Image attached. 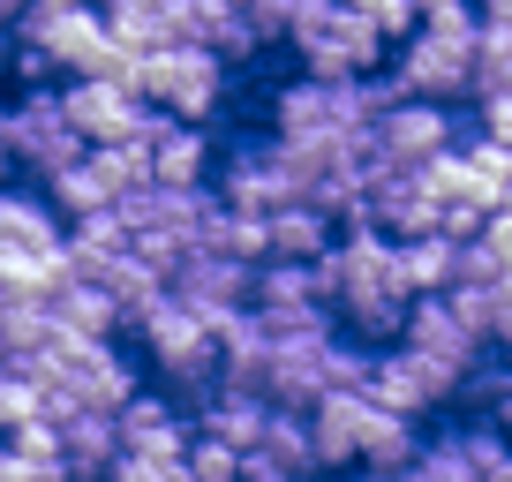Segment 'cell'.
Wrapping results in <instances>:
<instances>
[{
  "mask_svg": "<svg viewBox=\"0 0 512 482\" xmlns=\"http://www.w3.org/2000/svg\"><path fill=\"white\" fill-rule=\"evenodd\" d=\"M475 46H482V8H467V0H430V8H422V31L392 53L384 76L400 83V98L460 106V98H475Z\"/></svg>",
  "mask_w": 512,
  "mask_h": 482,
  "instance_id": "6da1fadb",
  "label": "cell"
},
{
  "mask_svg": "<svg viewBox=\"0 0 512 482\" xmlns=\"http://www.w3.org/2000/svg\"><path fill=\"white\" fill-rule=\"evenodd\" d=\"M287 53L309 83H369L377 68H392V46L369 31L362 0H294Z\"/></svg>",
  "mask_w": 512,
  "mask_h": 482,
  "instance_id": "7a4b0ae2",
  "label": "cell"
},
{
  "mask_svg": "<svg viewBox=\"0 0 512 482\" xmlns=\"http://www.w3.org/2000/svg\"><path fill=\"white\" fill-rule=\"evenodd\" d=\"M226 76H234V68H226L219 53H204V46H166V53H144V61L121 53L128 91L144 98V106L174 113V121H189V129H204L211 113L226 106Z\"/></svg>",
  "mask_w": 512,
  "mask_h": 482,
  "instance_id": "3957f363",
  "label": "cell"
},
{
  "mask_svg": "<svg viewBox=\"0 0 512 482\" xmlns=\"http://www.w3.org/2000/svg\"><path fill=\"white\" fill-rule=\"evenodd\" d=\"M16 38L38 46L61 83H91V76H121V46L106 31V8H76V0H38L16 16Z\"/></svg>",
  "mask_w": 512,
  "mask_h": 482,
  "instance_id": "277c9868",
  "label": "cell"
},
{
  "mask_svg": "<svg viewBox=\"0 0 512 482\" xmlns=\"http://www.w3.org/2000/svg\"><path fill=\"white\" fill-rule=\"evenodd\" d=\"M211 196H219L226 211H249V219H279V211L309 204V181H302V166L287 159L279 136H241V144L219 159Z\"/></svg>",
  "mask_w": 512,
  "mask_h": 482,
  "instance_id": "5b68a950",
  "label": "cell"
},
{
  "mask_svg": "<svg viewBox=\"0 0 512 482\" xmlns=\"http://www.w3.org/2000/svg\"><path fill=\"white\" fill-rule=\"evenodd\" d=\"M482 121L460 106H422V98H400V106L377 121V136H369V159L384 166V174H430L437 159H452V151L475 136Z\"/></svg>",
  "mask_w": 512,
  "mask_h": 482,
  "instance_id": "8992f818",
  "label": "cell"
},
{
  "mask_svg": "<svg viewBox=\"0 0 512 482\" xmlns=\"http://www.w3.org/2000/svg\"><path fill=\"white\" fill-rule=\"evenodd\" d=\"M8 151H16V174H31L38 189H46V181H61L68 166L91 159V144L76 136L61 91H23V98H8Z\"/></svg>",
  "mask_w": 512,
  "mask_h": 482,
  "instance_id": "52a82bcc",
  "label": "cell"
},
{
  "mask_svg": "<svg viewBox=\"0 0 512 482\" xmlns=\"http://www.w3.org/2000/svg\"><path fill=\"white\" fill-rule=\"evenodd\" d=\"M61 106H68V121H76V136H83L91 151H113V144H151V129H159V106H144V98L128 91L121 76L61 83Z\"/></svg>",
  "mask_w": 512,
  "mask_h": 482,
  "instance_id": "ba28073f",
  "label": "cell"
},
{
  "mask_svg": "<svg viewBox=\"0 0 512 482\" xmlns=\"http://www.w3.org/2000/svg\"><path fill=\"white\" fill-rule=\"evenodd\" d=\"M400 347L415 354V362L437 377V385H445V400L467 385V370H475L482 354H490L475 332H467V317L445 302V294H437V302H415V309H407V339H400Z\"/></svg>",
  "mask_w": 512,
  "mask_h": 482,
  "instance_id": "9c48e42d",
  "label": "cell"
},
{
  "mask_svg": "<svg viewBox=\"0 0 512 482\" xmlns=\"http://www.w3.org/2000/svg\"><path fill=\"white\" fill-rule=\"evenodd\" d=\"M249 309L264 317L272 339H302V332H339V317L317 294V264H264L249 287Z\"/></svg>",
  "mask_w": 512,
  "mask_h": 482,
  "instance_id": "30bf717a",
  "label": "cell"
},
{
  "mask_svg": "<svg viewBox=\"0 0 512 482\" xmlns=\"http://www.w3.org/2000/svg\"><path fill=\"white\" fill-rule=\"evenodd\" d=\"M113 430H121L128 460H166V467H181V460H189V445H196V415L174 400V392H159V385L136 392V400L113 415Z\"/></svg>",
  "mask_w": 512,
  "mask_h": 482,
  "instance_id": "8fae6325",
  "label": "cell"
},
{
  "mask_svg": "<svg viewBox=\"0 0 512 482\" xmlns=\"http://www.w3.org/2000/svg\"><path fill=\"white\" fill-rule=\"evenodd\" d=\"M362 226H377L384 241H430V234H445V204L430 196V181L422 174H377L369 181V196H362Z\"/></svg>",
  "mask_w": 512,
  "mask_h": 482,
  "instance_id": "7c38bea8",
  "label": "cell"
},
{
  "mask_svg": "<svg viewBox=\"0 0 512 482\" xmlns=\"http://www.w3.org/2000/svg\"><path fill=\"white\" fill-rule=\"evenodd\" d=\"M369 430H377V407H369L362 392H332V400H317V407H309V445H317V475H324V482L354 475V467H362Z\"/></svg>",
  "mask_w": 512,
  "mask_h": 482,
  "instance_id": "4fadbf2b",
  "label": "cell"
},
{
  "mask_svg": "<svg viewBox=\"0 0 512 482\" xmlns=\"http://www.w3.org/2000/svg\"><path fill=\"white\" fill-rule=\"evenodd\" d=\"M249 287H256L249 264L204 257V249H189V257H181V272H174V302H189L196 317L211 324V332H219L226 317H241V309H249Z\"/></svg>",
  "mask_w": 512,
  "mask_h": 482,
  "instance_id": "5bb4252c",
  "label": "cell"
},
{
  "mask_svg": "<svg viewBox=\"0 0 512 482\" xmlns=\"http://www.w3.org/2000/svg\"><path fill=\"white\" fill-rule=\"evenodd\" d=\"M362 400L384 407V415H400V422H422V415H437V407H452L445 385H437V377L422 370L407 347H384V354H377V370H369V392H362Z\"/></svg>",
  "mask_w": 512,
  "mask_h": 482,
  "instance_id": "9a60e30c",
  "label": "cell"
},
{
  "mask_svg": "<svg viewBox=\"0 0 512 482\" xmlns=\"http://www.w3.org/2000/svg\"><path fill=\"white\" fill-rule=\"evenodd\" d=\"M151 181H159V189H211V181H219L211 129H189V121L159 113V129H151Z\"/></svg>",
  "mask_w": 512,
  "mask_h": 482,
  "instance_id": "2e32d148",
  "label": "cell"
},
{
  "mask_svg": "<svg viewBox=\"0 0 512 482\" xmlns=\"http://www.w3.org/2000/svg\"><path fill=\"white\" fill-rule=\"evenodd\" d=\"M189 415H196V437H219V445H234V452H256L279 407L264 400V392H249V385H219L211 400H196Z\"/></svg>",
  "mask_w": 512,
  "mask_h": 482,
  "instance_id": "e0dca14e",
  "label": "cell"
},
{
  "mask_svg": "<svg viewBox=\"0 0 512 482\" xmlns=\"http://www.w3.org/2000/svg\"><path fill=\"white\" fill-rule=\"evenodd\" d=\"M0 249H68L61 211L46 204V189H0Z\"/></svg>",
  "mask_w": 512,
  "mask_h": 482,
  "instance_id": "ac0fdd59",
  "label": "cell"
},
{
  "mask_svg": "<svg viewBox=\"0 0 512 482\" xmlns=\"http://www.w3.org/2000/svg\"><path fill=\"white\" fill-rule=\"evenodd\" d=\"M53 324H61L68 339H121L128 332V317H121V302H113L98 279H68L61 294H53Z\"/></svg>",
  "mask_w": 512,
  "mask_h": 482,
  "instance_id": "d6986e66",
  "label": "cell"
},
{
  "mask_svg": "<svg viewBox=\"0 0 512 482\" xmlns=\"http://www.w3.org/2000/svg\"><path fill=\"white\" fill-rule=\"evenodd\" d=\"M339 234H347V226H339L332 211L294 204V211H279V219H272V264H324L339 249Z\"/></svg>",
  "mask_w": 512,
  "mask_h": 482,
  "instance_id": "ffe728a7",
  "label": "cell"
},
{
  "mask_svg": "<svg viewBox=\"0 0 512 482\" xmlns=\"http://www.w3.org/2000/svg\"><path fill=\"white\" fill-rule=\"evenodd\" d=\"M128 257H136V234L121 226V211L68 226V264H76V279H106V272H121Z\"/></svg>",
  "mask_w": 512,
  "mask_h": 482,
  "instance_id": "44dd1931",
  "label": "cell"
},
{
  "mask_svg": "<svg viewBox=\"0 0 512 482\" xmlns=\"http://www.w3.org/2000/svg\"><path fill=\"white\" fill-rule=\"evenodd\" d=\"M61 460L76 482H106V467L121 460V430H113V415H76L61 422Z\"/></svg>",
  "mask_w": 512,
  "mask_h": 482,
  "instance_id": "7402d4cb",
  "label": "cell"
},
{
  "mask_svg": "<svg viewBox=\"0 0 512 482\" xmlns=\"http://www.w3.org/2000/svg\"><path fill=\"white\" fill-rule=\"evenodd\" d=\"M400 482H490V475H482V460L467 452V430L445 422V430H422V452H415V467H407Z\"/></svg>",
  "mask_w": 512,
  "mask_h": 482,
  "instance_id": "603a6c76",
  "label": "cell"
},
{
  "mask_svg": "<svg viewBox=\"0 0 512 482\" xmlns=\"http://www.w3.org/2000/svg\"><path fill=\"white\" fill-rule=\"evenodd\" d=\"M61 324H53V309L46 302H0V347H8V362H38V354H53L61 347Z\"/></svg>",
  "mask_w": 512,
  "mask_h": 482,
  "instance_id": "cb8c5ba5",
  "label": "cell"
},
{
  "mask_svg": "<svg viewBox=\"0 0 512 482\" xmlns=\"http://www.w3.org/2000/svg\"><path fill=\"white\" fill-rule=\"evenodd\" d=\"M106 31H113V46H121L128 61H144V53H166V46H174L166 0H121V8H106Z\"/></svg>",
  "mask_w": 512,
  "mask_h": 482,
  "instance_id": "d4e9b609",
  "label": "cell"
},
{
  "mask_svg": "<svg viewBox=\"0 0 512 482\" xmlns=\"http://www.w3.org/2000/svg\"><path fill=\"white\" fill-rule=\"evenodd\" d=\"M512 91V0L482 8V46H475V106Z\"/></svg>",
  "mask_w": 512,
  "mask_h": 482,
  "instance_id": "484cf974",
  "label": "cell"
},
{
  "mask_svg": "<svg viewBox=\"0 0 512 482\" xmlns=\"http://www.w3.org/2000/svg\"><path fill=\"white\" fill-rule=\"evenodd\" d=\"M46 204L61 211V226H83V219H106V211H121V204H113V189H106V174H98L91 159L68 166L61 181H46Z\"/></svg>",
  "mask_w": 512,
  "mask_h": 482,
  "instance_id": "4316f807",
  "label": "cell"
},
{
  "mask_svg": "<svg viewBox=\"0 0 512 482\" xmlns=\"http://www.w3.org/2000/svg\"><path fill=\"white\" fill-rule=\"evenodd\" d=\"M407 287H415V302H437V294L460 287V241L430 234V241H407Z\"/></svg>",
  "mask_w": 512,
  "mask_h": 482,
  "instance_id": "83f0119b",
  "label": "cell"
},
{
  "mask_svg": "<svg viewBox=\"0 0 512 482\" xmlns=\"http://www.w3.org/2000/svg\"><path fill=\"white\" fill-rule=\"evenodd\" d=\"M91 166L106 174L113 204H128L136 189H151V144H113V151H91Z\"/></svg>",
  "mask_w": 512,
  "mask_h": 482,
  "instance_id": "f1b7e54d",
  "label": "cell"
},
{
  "mask_svg": "<svg viewBox=\"0 0 512 482\" xmlns=\"http://www.w3.org/2000/svg\"><path fill=\"white\" fill-rule=\"evenodd\" d=\"M38 415H46V392H38L16 362H0V437L23 430V422H38Z\"/></svg>",
  "mask_w": 512,
  "mask_h": 482,
  "instance_id": "f546056e",
  "label": "cell"
},
{
  "mask_svg": "<svg viewBox=\"0 0 512 482\" xmlns=\"http://www.w3.org/2000/svg\"><path fill=\"white\" fill-rule=\"evenodd\" d=\"M362 16H369V31H377L392 53L422 31V8H415V0H362Z\"/></svg>",
  "mask_w": 512,
  "mask_h": 482,
  "instance_id": "4dcf8cb0",
  "label": "cell"
},
{
  "mask_svg": "<svg viewBox=\"0 0 512 482\" xmlns=\"http://www.w3.org/2000/svg\"><path fill=\"white\" fill-rule=\"evenodd\" d=\"M241 460H249V452L219 445V437H196L189 445V482H241Z\"/></svg>",
  "mask_w": 512,
  "mask_h": 482,
  "instance_id": "1f68e13d",
  "label": "cell"
},
{
  "mask_svg": "<svg viewBox=\"0 0 512 482\" xmlns=\"http://www.w3.org/2000/svg\"><path fill=\"white\" fill-rule=\"evenodd\" d=\"M475 121H482V136H490V144H505V151H512V91L482 98V106H475Z\"/></svg>",
  "mask_w": 512,
  "mask_h": 482,
  "instance_id": "d6a6232c",
  "label": "cell"
},
{
  "mask_svg": "<svg viewBox=\"0 0 512 482\" xmlns=\"http://www.w3.org/2000/svg\"><path fill=\"white\" fill-rule=\"evenodd\" d=\"M482 249L497 257V272H512V211H497V219L482 226Z\"/></svg>",
  "mask_w": 512,
  "mask_h": 482,
  "instance_id": "836d02e7",
  "label": "cell"
},
{
  "mask_svg": "<svg viewBox=\"0 0 512 482\" xmlns=\"http://www.w3.org/2000/svg\"><path fill=\"white\" fill-rule=\"evenodd\" d=\"M0 189H16V151H8V98H0Z\"/></svg>",
  "mask_w": 512,
  "mask_h": 482,
  "instance_id": "e575fe53",
  "label": "cell"
},
{
  "mask_svg": "<svg viewBox=\"0 0 512 482\" xmlns=\"http://www.w3.org/2000/svg\"><path fill=\"white\" fill-rule=\"evenodd\" d=\"M8 68H16V23H0V83H8Z\"/></svg>",
  "mask_w": 512,
  "mask_h": 482,
  "instance_id": "d590c367",
  "label": "cell"
},
{
  "mask_svg": "<svg viewBox=\"0 0 512 482\" xmlns=\"http://www.w3.org/2000/svg\"><path fill=\"white\" fill-rule=\"evenodd\" d=\"M339 482H400V475H369V467H354V475H339Z\"/></svg>",
  "mask_w": 512,
  "mask_h": 482,
  "instance_id": "8d00e7d4",
  "label": "cell"
},
{
  "mask_svg": "<svg viewBox=\"0 0 512 482\" xmlns=\"http://www.w3.org/2000/svg\"><path fill=\"white\" fill-rule=\"evenodd\" d=\"M490 482H512V460H505V467H497V475H490Z\"/></svg>",
  "mask_w": 512,
  "mask_h": 482,
  "instance_id": "74e56055",
  "label": "cell"
},
{
  "mask_svg": "<svg viewBox=\"0 0 512 482\" xmlns=\"http://www.w3.org/2000/svg\"><path fill=\"white\" fill-rule=\"evenodd\" d=\"M505 437H512V415H505Z\"/></svg>",
  "mask_w": 512,
  "mask_h": 482,
  "instance_id": "f35d334b",
  "label": "cell"
},
{
  "mask_svg": "<svg viewBox=\"0 0 512 482\" xmlns=\"http://www.w3.org/2000/svg\"><path fill=\"white\" fill-rule=\"evenodd\" d=\"M0 362H8V347H0Z\"/></svg>",
  "mask_w": 512,
  "mask_h": 482,
  "instance_id": "ab89813d",
  "label": "cell"
},
{
  "mask_svg": "<svg viewBox=\"0 0 512 482\" xmlns=\"http://www.w3.org/2000/svg\"><path fill=\"white\" fill-rule=\"evenodd\" d=\"M505 211H512V204H505Z\"/></svg>",
  "mask_w": 512,
  "mask_h": 482,
  "instance_id": "60d3db41",
  "label": "cell"
}]
</instances>
